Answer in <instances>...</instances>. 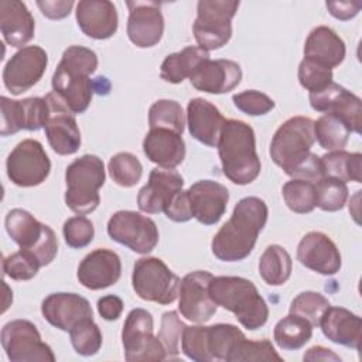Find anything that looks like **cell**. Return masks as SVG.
I'll use <instances>...</instances> for the list:
<instances>
[{
	"label": "cell",
	"mask_w": 362,
	"mask_h": 362,
	"mask_svg": "<svg viewBox=\"0 0 362 362\" xmlns=\"http://www.w3.org/2000/svg\"><path fill=\"white\" fill-rule=\"evenodd\" d=\"M269 209L257 197L242 198L233 208L232 216L216 232L211 249L222 262H240L246 259L267 222Z\"/></svg>",
	"instance_id": "obj_1"
},
{
	"label": "cell",
	"mask_w": 362,
	"mask_h": 362,
	"mask_svg": "<svg viewBox=\"0 0 362 362\" xmlns=\"http://www.w3.org/2000/svg\"><path fill=\"white\" fill-rule=\"evenodd\" d=\"M98 68L96 54L82 45L68 47L52 75V92L72 113H83L95 93L90 75Z\"/></svg>",
	"instance_id": "obj_2"
},
{
	"label": "cell",
	"mask_w": 362,
	"mask_h": 362,
	"mask_svg": "<svg viewBox=\"0 0 362 362\" xmlns=\"http://www.w3.org/2000/svg\"><path fill=\"white\" fill-rule=\"evenodd\" d=\"M216 147L222 171L229 181L246 185L257 178L262 164L256 153L255 132L247 123L226 120Z\"/></svg>",
	"instance_id": "obj_3"
},
{
	"label": "cell",
	"mask_w": 362,
	"mask_h": 362,
	"mask_svg": "<svg viewBox=\"0 0 362 362\" xmlns=\"http://www.w3.org/2000/svg\"><path fill=\"white\" fill-rule=\"evenodd\" d=\"M209 294L216 305L235 314L250 331L263 327L269 318V307L256 286L238 276H216L209 283Z\"/></svg>",
	"instance_id": "obj_4"
},
{
	"label": "cell",
	"mask_w": 362,
	"mask_h": 362,
	"mask_svg": "<svg viewBox=\"0 0 362 362\" xmlns=\"http://www.w3.org/2000/svg\"><path fill=\"white\" fill-rule=\"evenodd\" d=\"M105 164L93 154L74 160L65 171V204L78 215L93 212L99 202V188L105 184Z\"/></svg>",
	"instance_id": "obj_5"
},
{
	"label": "cell",
	"mask_w": 362,
	"mask_h": 362,
	"mask_svg": "<svg viewBox=\"0 0 362 362\" xmlns=\"http://www.w3.org/2000/svg\"><path fill=\"white\" fill-rule=\"evenodd\" d=\"M8 236L20 249L31 253L42 266L49 264L58 253V239L55 232L45 223L37 221L28 211L11 209L4 219Z\"/></svg>",
	"instance_id": "obj_6"
},
{
	"label": "cell",
	"mask_w": 362,
	"mask_h": 362,
	"mask_svg": "<svg viewBox=\"0 0 362 362\" xmlns=\"http://www.w3.org/2000/svg\"><path fill=\"white\" fill-rule=\"evenodd\" d=\"M314 141V120L305 116L290 117L276 130L270 143V157L288 174L311 153Z\"/></svg>",
	"instance_id": "obj_7"
},
{
	"label": "cell",
	"mask_w": 362,
	"mask_h": 362,
	"mask_svg": "<svg viewBox=\"0 0 362 362\" xmlns=\"http://www.w3.org/2000/svg\"><path fill=\"white\" fill-rule=\"evenodd\" d=\"M236 0H201L197 4V18L192 25L199 48L205 51L222 48L232 37V18L236 14Z\"/></svg>",
	"instance_id": "obj_8"
},
{
	"label": "cell",
	"mask_w": 362,
	"mask_h": 362,
	"mask_svg": "<svg viewBox=\"0 0 362 362\" xmlns=\"http://www.w3.org/2000/svg\"><path fill=\"white\" fill-rule=\"evenodd\" d=\"M180 283V277L158 257H140L134 263L132 284L136 294L146 301L161 305L174 303L178 297Z\"/></svg>",
	"instance_id": "obj_9"
},
{
	"label": "cell",
	"mask_w": 362,
	"mask_h": 362,
	"mask_svg": "<svg viewBox=\"0 0 362 362\" xmlns=\"http://www.w3.org/2000/svg\"><path fill=\"white\" fill-rule=\"evenodd\" d=\"M153 317L144 308H133L123 324L122 344L129 362L164 361L167 354L158 337L153 334Z\"/></svg>",
	"instance_id": "obj_10"
},
{
	"label": "cell",
	"mask_w": 362,
	"mask_h": 362,
	"mask_svg": "<svg viewBox=\"0 0 362 362\" xmlns=\"http://www.w3.org/2000/svg\"><path fill=\"white\" fill-rule=\"evenodd\" d=\"M1 345L11 362H54L49 345L41 341L37 327L28 320H13L1 329Z\"/></svg>",
	"instance_id": "obj_11"
},
{
	"label": "cell",
	"mask_w": 362,
	"mask_h": 362,
	"mask_svg": "<svg viewBox=\"0 0 362 362\" xmlns=\"http://www.w3.org/2000/svg\"><path fill=\"white\" fill-rule=\"evenodd\" d=\"M107 235L112 240L140 255L150 253L158 243L156 222L134 211L115 212L107 221Z\"/></svg>",
	"instance_id": "obj_12"
},
{
	"label": "cell",
	"mask_w": 362,
	"mask_h": 362,
	"mask_svg": "<svg viewBox=\"0 0 362 362\" xmlns=\"http://www.w3.org/2000/svg\"><path fill=\"white\" fill-rule=\"evenodd\" d=\"M7 177L18 187L42 184L51 171V161L42 144L34 139L20 141L6 161Z\"/></svg>",
	"instance_id": "obj_13"
},
{
	"label": "cell",
	"mask_w": 362,
	"mask_h": 362,
	"mask_svg": "<svg viewBox=\"0 0 362 362\" xmlns=\"http://www.w3.org/2000/svg\"><path fill=\"white\" fill-rule=\"evenodd\" d=\"M47 65L45 49L38 45L23 47L7 61L3 69L4 86L13 95H21L42 78Z\"/></svg>",
	"instance_id": "obj_14"
},
{
	"label": "cell",
	"mask_w": 362,
	"mask_h": 362,
	"mask_svg": "<svg viewBox=\"0 0 362 362\" xmlns=\"http://www.w3.org/2000/svg\"><path fill=\"white\" fill-rule=\"evenodd\" d=\"M212 277L206 270H195L184 276L178 291V310L182 317L198 324L212 318L218 308L209 294Z\"/></svg>",
	"instance_id": "obj_15"
},
{
	"label": "cell",
	"mask_w": 362,
	"mask_h": 362,
	"mask_svg": "<svg viewBox=\"0 0 362 362\" xmlns=\"http://www.w3.org/2000/svg\"><path fill=\"white\" fill-rule=\"evenodd\" d=\"M310 105L314 110L328 113L339 119L349 132L361 133L362 102L344 86L331 82L327 88L310 93Z\"/></svg>",
	"instance_id": "obj_16"
},
{
	"label": "cell",
	"mask_w": 362,
	"mask_h": 362,
	"mask_svg": "<svg viewBox=\"0 0 362 362\" xmlns=\"http://www.w3.org/2000/svg\"><path fill=\"white\" fill-rule=\"evenodd\" d=\"M49 113L44 126V132L51 148L59 156H69L81 147V132L76 124L75 113L54 93L45 95Z\"/></svg>",
	"instance_id": "obj_17"
},
{
	"label": "cell",
	"mask_w": 362,
	"mask_h": 362,
	"mask_svg": "<svg viewBox=\"0 0 362 362\" xmlns=\"http://www.w3.org/2000/svg\"><path fill=\"white\" fill-rule=\"evenodd\" d=\"M1 105V136H10L20 130H38L45 126L49 106L44 98L33 96L23 100L0 98Z\"/></svg>",
	"instance_id": "obj_18"
},
{
	"label": "cell",
	"mask_w": 362,
	"mask_h": 362,
	"mask_svg": "<svg viewBox=\"0 0 362 362\" xmlns=\"http://www.w3.org/2000/svg\"><path fill=\"white\" fill-rule=\"evenodd\" d=\"M129 8L127 37L139 48L158 44L164 33L161 4L157 1H126Z\"/></svg>",
	"instance_id": "obj_19"
},
{
	"label": "cell",
	"mask_w": 362,
	"mask_h": 362,
	"mask_svg": "<svg viewBox=\"0 0 362 362\" xmlns=\"http://www.w3.org/2000/svg\"><path fill=\"white\" fill-rule=\"evenodd\" d=\"M298 262L320 274L332 276L341 269V253L337 245L322 232H308L297 246Z\"/></svg>",
	"instance_id": "obj_20"
},
{
	"label": "cell",
	"mask_w": 362,
	"mask_h": 362,
	"mask_svg": "<svg viewBox=\"0 0 362 362\" xmlns=\"http://www.w3.org/2000/svg\"><path fill=\"white\" fill-rule=\"evenodd\" d=\"M41 313L55 328L69 332L83 320L93 318L89 301L75 293H52L42 300Z\"/></svg>",
	"instance_id": "obj_21"
},
{
	"label": "cell",
	"mask_w": 362,
	"mask_h": 362,
	"mask_svg": "<svg viewBox=\"0 0 362 362\" xmlns=\"http://www.w3.org/2000/svg\"><path fill=\"white\" fill-rule=\"evenodd\" d=\"M184 178L174 168H154L148 182L139 191L137 205L146 214L164 212L174 195L182 189Z\"/></svg>",
	"instance_id": "obj_22"
},
{
	"label": "cell",
	"mask_w": 362,
	"mask_h": 362,
	"mask_svg": "<svg viewBox=\"0 0 362 362\" xmlns=\"http://www.w3.org/2000/svg\"><path fill=\"white\" fill-rule=\"evenodd\" d=\"M242 79L240 65L230 59H205L189 76L192 86L201 92L221 95L233 90Z\"/></svg>",
	"instance_id": "obj_23"
},
{
	"label": "cell",
	"mask_w": 362,
	"mask_h": 362,
	"mask_svg": "<svg viewBox=\"0 0 362 362\" xmlns=\"http://www.w3.org/2000/svg\"><path fill=\"white\" fill-rule=\"evenodd\" d=\"M187 191L192 216L204 225L218 223L228 206V188L212 180H199Z\"/></svg>",
	"instance_id": "obj_24"
},
{
	"label": "cell",
	"mask_w": 362,
	"mask_h": 362,
	"mask_svg": "<svg viewBox=\"0 0 362 362\" xmlns=\"http://www.w3.org/2000/svg\"><path fill=\"white\" fill-rule=\"evenodd\" d=\"M122 274V262L116 252L96 249L86 255L78 266V280L89 290L107 288L117 283Z\"/></svg>",
	"instance_id": "obj_25"
},
{
	"label": "cell",
	"mask_w": 362,
	"mask_h": 362,
	"mask_svg": "<svg viewBox=\"0 0 362 362\" xmlns=\"http://www.w3.org/2000/svg\"><path fill=\"white\" fill-rule=\"evenodd\" d=\"M75 14L79 28L90 38L106 40L117 31V11L109 0H82Z\"/></svg>",
	"instance_id": "obj_26"
},
{
	"label": "cell",
	"mask_w": 362,
	"mask_h": 362,
	"mask_svg": "<svg viewBox=\"0 0 362 362\" xmlns=\"http://www.w3.org/2000/svg\"><path fill=\"white\" fill-rule=\"evenodd\" d=\"M226 119L209 100L194 98L187 106V124L189 134L208 147H216Z\"/></svg>",
	"instance_id": "obj_27"
},
{
	"label": "cell",
	"mask_w": 362,
	"mask_h": 362,
	"mask_svg": "<svg viewBox=\"0 0 362 362\" xmlns=\"http://www.w3.org/2000/svg\"><path fill=\"white\" fill-rule=\"evenodd\" d=\"M146 157L160 168H175L185 158V143L180 133L168 129H150L143 140Z\"/></svg>",
	"instance_id": "obj_28"
},
{
	"label": "cell",
	"mask_w": 362,
	"mask_h": 362,
	"mask_svg": "<svg viewBox=\"0 0 362 362\" xmlns=\"http://www.w3.org/2000/svg\"><path fill=\"white\" fill-rule=\"evenodd\" d=\"M0 30L11 47H23L34 37L35 21L27 6L20 0L0 1Z\"/></svg>",
	"instance_id": "obj_29"
},
{
	"label": "cell",
	"mask_w": 362,
	"mask_h": 362,
	"mask_svg": "<svg viewBox=\"0 0 362 362\" xmlns=\"http://www.w3.org/2000/svg\"><path fill=\"white\" fill-rule=\"evenodd\" d=\"M318 325L329 341L338 345L359 349L362 320L349 310L329 305L322 314Z\"/></svg>",
	"instance_id": "obj_30"
},
{
	"label": "cell",
	"mask_w": 362,
	"mask_h": 362,
	"mask_svg": "<svg viewBox=\"0 0 362 362\" xmlns=\"http://www.w3.org/2000/svg\"><path fill=\"white\" fill-rule=\"evenodd\" d=\"M345 51L342 38L327 25H318L311 30L304 44V58L329 69L344 61Z\"/></svg>",
	"instance_id": "obj_31"
},
{
	"label": "cell",
	"mask_w": 362,
	"mask_h": 362,
	"mask_svg": "<svg viewBox=\"0 0 362 362\" xmlns=\"http://www.w3.org/2000/svg\"><path fill=\"white\" fill-rule=\"evenodd\" d=\"M208 58V51L199 47H185L180 52H174L165 57L160 68L161 79L170 83H180L185 78H189L197 66Z\"/></svg>",
	"instance_id": "obj_32"
},
{
	"label": "cell",
	"mask_w": 362,
	"mask_h": 362,
	"mask_svg": "<svg viewBox=\"0 0 362 362\" xmlns=\"http://www.w3.org/2000/svg\"><path fill=\"white\" fill-rule=\"evenodd\" d=\"M325 177L337 178L342 182H362V154L344 150L329 151L321 157Z\"/></svg>",
	"instance_id": "obj_33"
},
{
	"label": "cell",
	"mask_w": 362,
	"mask_h": 362,
	"mask_svg": "<svg viewBox=\"0 0 362 362\" xmlns=\"http://www.w3.org/2000/svg\"><path fill=\"white\" fill-rule=\"evenodd\" d=\"M291 267V256L284 247L279 245L267 246L259 260L260 277L269 286L284 284L290 279Z\"/></svg>",
	"instance_id": "obj_34"
},
{
	"label": "cell",
	"mask_w": 362,
	"mask_h": 362,
	"mask_svg": "<svg viewBox=\"0 0 362 362\" xmlns=\"http://www.w3.org/2000/svg\"><path fill=\"white\" fill-rule=\"evenodd\" d=\"M273 337L279 348L296 351L311 339L313 325L298 315L288 314L276 324Z\"/></svg>",
	"instance_id": "obj_35"
},
{
	"label": "cell",
	"mask_w": 362,
	"mask_h": 362,
	"mask_svg": "<svg viewBox=\"0 0 362 362\" xmlns=\"http://www.w3.org/2000/svg\"><path fill=\"white\" fill-rule=\"evenodd\" d=\"M349 130L346 126L332 115L324 113L317 122H314V137L318 144L328 151L344 150L349 139Z\"/></svg>",
	"instance_id": "obj_36"
},
{
	"label": "cell",
	"mask_w": 362,
	"mask_h": 362,
	"mask_svg": "<svg viewBox=\"0 0 362 362\" xmlns=\"http://www.w3.org/2000/svg\"><path fill=\"white\" fill-rule=\"evenodd\" d=\"M150 129H168L182 134L185 126V116L182 106L177 100L160 99L148 109Z\"/></svg>",
	"instance_id": "obj_37"
},
{
	"label": "cell",
	"mask_w": 362,
	"mask_h": 362,
	"mask_svg": "<svg viewBox=\"0 0 362 362\" xmlns=\"http://www.w3.org/2000/svg\"><path fill=\"white\" fill-rule=\"evenodd\" d=\"M109 175L112 180L124 188L134 187L143 174V165L139 158L127 151H122L115 154L107 164Z\"/></svg>",
	"instance_id": "obj_38"
},
{
	"label": "cell",
	"mask_w": 362,
	"mask_h": 362,
	"mask_svg": "<svg viewBox=\"0 0 362 362\" xmlns=\"http://www.w3.org/2000/svg\"><path fill=\"white\" fill-rule=\"evenodd\" d=\"M314 187L315 206L325 212H335L344 208L348 199V187L345 182L332 177H324Z\"/></svg>",
	"instance_id": "obj_39"
},
{
	"label": "cell",
	"mask_w": 362,
	"mask_h": 362,
	"mask_svg": "<svg viewBox=\"0 0 362 362\" xmlns=\"http://www.w3.org/2000/svg\"><path fill=\"white\" fill-rule=\"evenodd\" d=\"M281 194L288 209L296 214H308L315 208V187L313 182L293 178L283 185Z\"/></svg>",
	"instance_id": "obj_40"
},
{
	"label": "cell",
	"mask_w": 362,
	"mask_h": 362,
	"mask_svg": "<svg viewBox=\"0 0 362 362\" xmlns=\"http://www.w3.org/2000/svg\"><path fill=\"white\" fill-rule=\"evenodd\" d=\"M242 361H279L283 358L274 351L269 339L249 341L246 337L239 339L232 348L228 362H242Z\"/></svg>",
	"instance_id": "obj_41"
},
{
	"label": "cell",
	"mask_w": 362,
	"mask_h": 362,
	"mask_svg": "<svg viewBox=\"0 0 362 362\" xmlns=\"http://www.w3.org/2000/svg\"><path fill=\"white\" fill-rule=\"evenodd\" d=\"M69 337L75 352L82 356L95 355L102 346V332L93 318H88L76 324L69 331Z\"/></svg>",
	"instance_id": "obj_42"
},
{
	"label": "cell",
	"mask_w": 362,
	"mask_h": 362,
	"mask_svg": "<svg viewBox=\"0 0 362 362\" xmlns=\"http://www.w3.org/2000/svg\"><path fill=\"white\" fill-rule=\"evenodd\" d=\"M245 334L232 324H215L209 327V351L214 361H226L235 346Z\"/></svg>",
	"instance_id": "obj_43"
},
{
	"label": "cell",
	"mask_w": 362,
	"mask_h": 362,
	"mask_svg": "<svg viewBox=\"0 0 362 362\" xmlns=\"http://www.w3.org/2000/svg\"><path fill=\"white\" fill-rule=\"evenodd\" d=\"M329 305L328 298H325L321 293L303 291L293 298L290 304V314L298 315L307 320L313 327H317L322 314Z\"/></svg>",
	"instance_id": "obj_44"
},
{
	"label": "cell",
	"mask_w": 362,
	"mask_h": 362,
	"mask_svg": "<svg viewBox=\"0 0 362 362\" xmlns=\"http://www.w3.org/2000/svg\"><path fill=\"white\" fill-rule=\"evenodd\" d=\"M182 352L192 361L211 362L212 355L209 351V327L191 325L185 327L181 339Z\"/></svg>",
	"instance_id": "obj_45"
},
{
	"label": "cell",
	"mask_w": 362,
	"mask_h": 362,
	"mask_svg": "<svg viewBox=\"0 0 362 362\" xmlns=\"http://www.w3.org/2000/svg\"><path fill=\"white\" fill-rule=\"evenodd\" d=\"M185 324L180 320L175 311H167L161 317V327L158 331V339L164 346L167 359H175L180 354V342L185 329Z\"/></svg>",
	"instance_id": "obj_46"
},
{
	"label": "cell",
	"mask_w": 362,
	"mask_h": 362,
	"mask_svg": "<svg viewBox=\"0 0 362 362\" xmlns=\"http://www.w3.org/2000/svg\"><path fill=\"white\" fill-rule=\"evenodd\" d=\"M40 267L38 260L23 249L3 259V273L13 280H30L37 276Z\"/></svg>",
	"instance_id": "obj_47"
},
{
	"label": "cell",
	"mask_w": 362,
	"mask_h": 362,
	"mask_svg": "<svg viewBox=\"0 0 362 362\" xmlns=\"http://www.w3.org/2000/svg\"><path fill=\"white\" fill-rule=\"evenodd\" d=\"M298 81L300 85L310 93L318 92L334 82L332 69L304 58L298 65Z\"/></svg>",
	"instance_id": "obj_48"
},
{
	"label": "cell",
	"mask_w": 362,
	"mask_h": 362,
	"mask_svg": "<svg viewBox=\"0 0 362 362\" xmlns=\"http://www.w3.org/2000/svg\"><path fill=\"white\" fill-rule=\"evenodd\" d=\"M62 233L66 245L74 249L88 246L95 236L93 223L83 215H76L64 222Z\"/></svg>",
	"instance_id": "obj_49"
},
{
	"label": "cell",
	"mask_w": 362,
	"mask_h": 362,
	"mask_svg": "<svg viewBox=\"0 0 362 362\" xmlns=\"http://www.w3.org/2000/svg\"><path fill=\"white\" fill-rule=\"evenodd\" d=\"M233 105L243 113L249 116H262L269 113L274 107V100L266 93L250 89L243 90L232 96Z\"/></svg>",
	"instance_id": "obj_50"
},
{
	"label": "cell",
	"mask_w": 362,
	"mask_h": 362,
	"mask_svg": "<svg viewBox=\"0 0 362 362\" xmlns=\"http://www.w3.org/2000/svg\"><path fill=\"white\" fill-rule=\"evenodd\" d=\"M164 214L168 219L174 222H187L191 218H194L188 198V191H178L165 208Z\"/></svg>",
	"instance_id": "obj_51"
},
{
	"label": "cell",
	"mask_w": 362,
	"mask_h": 362,
	"mask_svg": "<svg viewBox=\"0 0 362 362\" xmlns=\"http://www.w3.org/2000/svg\"><path fill=\"white\" fill-rule=\"evenodd\" d=\"M37 6L40 7L41 13L51 18V20H61L69 16L74 1L72 0H57V1H49V0H38Z\"/></svg>",
	"instance_id": "obj_52"
},
{
	"label": "cell",
	"mask_w": 362,
	"mask_h": 362,
	"mask_svg": "<svg viewBox=\"0 0 362 362\" xmlns=\"http://www.w3.org/2000/svg\"><path fill=\"white\" fill-rule=\"evenodd\" d=\"M96 307H98V313L103 320L115 321L120 317L123 311V301L120 297L115 294H107L98 300Z\"/></svg>",
	"instance_id": "obj_53"
},
{
	"label": "cell",
	"mask_w": 362,
	"mask_h": 362,
	"mask_svg": "<svg viewBox=\"0 0 362 362\" xmlns=\"http://www.w3.org/2000/svg\"><path fill=\"white\" fill-rule=\"evenodd\" d=\"M325 6L332 17L346 21V20L354 18L359 13L362 3L354 1V0H351V1H327Z\"/></svg>",
	"instance_id": "obj_54"
},
{
	"label": "cell",
	"mask_w": 362,
	"mask_h": 362,
	"mask_svg": "<svg viewBox=\"0 0 362 362\" xmlns=\"http://www.w3.org/2000/svg\"><path fill=\"white\" fill-rule=\"evenodd\" d=\"M303 358L304 361H335V362L341 361V358L334 351L321 345L310 348Z\"/></svg>",
	"instance_id": "obj_55"
},
{
	"label": "cell",
	"mask_w": 362,
	"mask_h": 362,
	"mask_svg": "<svg viewBox=\"0 0 362 362\" xmlns=\"http://www.w3.org/2000/svg\"><path fill=\"white\" fill-rule=\"evenodd\" d=\"M110 89V83L103 76L95 78V92L99 95H107Z\"/></svg>",
	"instance_id": "obj_56"
}]
</instances>
